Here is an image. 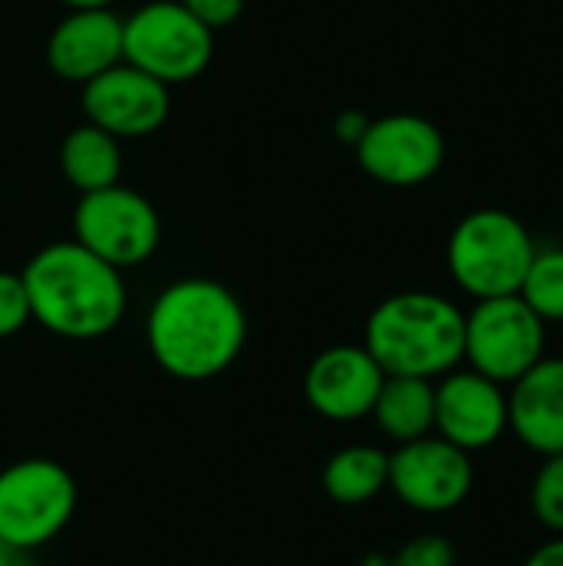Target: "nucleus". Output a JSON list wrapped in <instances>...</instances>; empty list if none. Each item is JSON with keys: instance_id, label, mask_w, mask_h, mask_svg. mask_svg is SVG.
<instances>
[{"instance_id": "ddd939ff", "label": "nucleus", "mask_w": 563, "mask_h": 566, "mask_svg": "<svg viewBox=\"0 0 563 566\" xmlns=\"http://www.w3.org/2000/svg\"><path fill=\"white\" fill-rule=\"evenodd\" d=\"M385 371L365 345H335L312 358L305 371V401L325 421H362L382 391Z\"/></svg>"}, {"instance_id": "4468645a", "label": "nucleus", "mask_w": 563, "mask_h": 566, "mask_svg": "<svg viewBox=\"0 0 563 566\" xmlns=\"http://www.w3.org/2000/svg\"><path fill=\"white\" fill-rule=\"evenodd\" d=\"M46 63L60 80L90 83L123 63V20L110 7L70 10L46 40Z\"/></svg>"}, {"instance_id": "6ab92c4d", "label": "nucleus", "mask_w": 563, "mask_h": 566, "mask_svg": "<svg viewBox=\"0 0 563 566\" xmlns=\"http://www.w3.org/2000/svg\"><path fill=\"white\" fill-rule=\"evenodd\" d=\"M531 312L551 325L563 322V249H538L518 292Z\"/></svg>"}, {"instance_id": "5701e85b", "label": "nucleus", "mask_w": 563, "mask_h": 566, "mask_svg": "<svg viewBox=\"0 0 563 566\" xmlns=\"http://www.w3.org/2000/svg\"><path fill=\"white\" fill-rule=\"evenodd\" d=\"M202 27H209L212 33L236 23L246 10V0H179Z\"/></svg>"}, {"instance_id": "a211bd4d", "label": "nucleus", "mask_w": 563, "mask_h": 566, "mask_svg": "<svg viewBox=\"0 0 563 566\" xmlns=\"http://www.w3.org/2000/svg\"><path fill=\"white\" fill-rule=\"evenodd\" d=\"M322 488L335 504L358 507L388 488V451L375 444H348L322 468Z\"/></svg>"}, {"instance_id": "6e6552de", "label": "nucleus", "mask_w": 563, "mask_h": 566, "mask_svg": "<svg viewBox=\"0 0 563 566\" xmlns=\"http://www.w3.org/2000/svg\"><path fill=\"white\" fill-rule=\"evenodd\" d=\"M163 239L159 212L146 196L126 186L83 192L73 209V242L110 262L113 269L143 265Z\"/></svg>"}, {"instance_id": "aec40b11", "label": "nucleus", "mask_w": 563, "mask_h": 566, "mask_svg": "<svg viewBox=\"0 0 563 566\" xmlns=\"http://www.w3.org/2000/svg\"><path fill=\"white\" fill-rule=\"evenodd\" d=\"M531 514L544 531L563 537V454L544 458L538 468L531 484Z\"/></svg>"}, {"instance_id": "1a4fd4ad", "label": "nucleus", "mask_w": 563, "mask_h": 566, "mask_svg": "<svg viewBox=\"0 0 563 566\" xmlns=\"http://www.w3.org/2000/svg\"><path fill=\"white\" fill-rule=\"evenodd\" d=\"M471 488V454L438 434L398 444L388 454V491L411 511L448 514L468 501Z\"/></svg>"}, {"instance_id": "20e7f679", "label": "nucleus", "mask_w": 563, "mask_h": 566, "mask_svg": "<svg viewBox=\"0 0 563 566\" xmlns=\"http://www.w3.org/2000/svg\"><path fill=\"white\" fill-rule=\"evenodd\" d=\"M528 226L508 209L468 212L448 239V269L475 302L518 295L534 259Z\"/></svg>"}, {"instance_id": "9b49d317", "label": "nucleus", "mask_w": 563, "mask_h": 566, "mask_svg": "<svg viewBox=\"0 0 563 566\" xmlns=\"http://www.w3.org/2000/svg\"><path fill=\"white\" fill-rule=\"evenodd\" d=\"M508 431V391L504 385L478 375L475 368H455L435 381V434L448 444L475 454L498 444Z\"/></svg>"}, {"instance_id": "f03ea898", "label": "nucleus", "mask_w": 563, "mask_h": 566, "mask_svg": "<svg viewBox=\"0 0 563 566\" xmlns=\"http://www.w3.org/2000/svg\"><path fill=\"white\" fill-rule=\"evenodd\" d=\"M20 279L30 298V318L60 338H103L126 315V285L119 269L73 239L40 249L23 265Z\"/></svg>"}, {"instance_id": "0eeeda50", "label": "nucleus", "mask_w": 563, "mask_h": 566, "mask_svg": "<svg viewBox=\"0 0 563 566\" xmlns=\"http://www.w3.org/2000/svg\"><path fill=\"white\" fill-rule=\"evenodd\" d=\"M548 325L521 295L481 298L465 315V361L478 375L514 385L544 358Z\"/></svg>"}, {"instance_id": "39448f33", "label": "nucleus", "mask_w": 563, "mask_h": 566, "mask_svg": "<svg viewBox=\"0 0 563 566\" xmlns=\"http://www.w3.org/2000/svg\"><path fill=\"white\" fill-rule=\"evenodd\" d=\"M76 511L73 474L50 458H27L0 471V541L40 551L66 531Z\"/></svg>"}, {"instance_id": "2eb2a0df", "label": "nucleus", "mask_w": 563, "mask_h": 566, "mask_svg": "<svg viewBox=\"0 0 563 566\" xmlns=\"http://www.w3.org/2000/svg\"><path fill=\"white\" fill-rule=\"evenodd\" d=\"M508 431L534 454H563V358L544 355L508 391Z\"/></svg>"}, {"instance_id": "4be33fe9", "label": "nucleus", "mask_w": 563, "mask_h": 566, "mask_svg": "<svg viewBox=\"0 0 563 566\" xmlns=\"http://www.w3.org/2000/svg\"><path fill=\"white\" fill-rule=\"evenodd\" d=\"M30 322V298L20 272H0V338L17 335Z\"/></svg>"}, {"instance_id": "7ed1b4c3", "label": "nucleus", "mask_w": 563, "mask_h": 566, "mask_svg": "<svg viewBox=\"0 0 563 566\" xmlns=\"http://www.w3.org/2000/svg\"><path fill=\"white\" fill-rule=\"evenodd\" d=\"M365 348L385 375L438 381L465 361V312L435 292H398L368 315Z\"/></svg>"}, {"instance_id": "412c9836", "label": "nucleus", "mask_w": 563, "mask_h": 566, "mask_svg": "<svg viewBox=\"0 0 563 566\" xmlns=\"http://www.w3.org/2000/svg\"><path fill=\"white\" fill-rule=\"evenodd\" d=\"M388 566H458V551L441 534H418L388 557Z\"/></svg>"}, {"instance_id": "423d86ee", "label": "nucleus", "mask_w": 563, "mask_h": 566, "mask_svg": "<svg viewBox=\"0 0 563 566\" xmlns=\"http://www.w3.org/2000/svg\"><path fill=\"white\" fill-rule=\"evenodd\" d=\"M212 30L179 0H153L123 20V63L173 86L206 73L212 60Z\"/></svg>"}, {"instance_id": "9d476101", "label": "nucleus", "mask_w": 563, "mask_h": 566, "mask_svg": "<svg viewBox=\"0 0 563 566\" xmlns=\"http://www.w3.org/2000/svg\"><path fill=\"white\" fill-rule=\"evenodd\" d=\"M358 166L385 186H421L445 163L441 129L415 113L372 119L355 146Z\"/></svg>"}, {"instance_id": "dca6fc26", "label": "nucleus", "mask_w": 563, "mask_h": 566, "mask_svg": "<svg viewBox=\"0 0 563 566\" xmlns=\"http://www.w3.org/2000/svg\"><path fill=\"white\" fill-rule=\"evenodd\" d=\"M368 418H375L378 431L395 444L435 434V381L385 375Z\"/></svg>"}, {"instance_id": "a878e982", "label": "nucleus", "mask_w": 563, "mask_h": 566, "mask_svg": "<svg viewBox=\"0 0 563 566\" xmlns=\"http://www.w3.org/2000/svg\"><path fill=\"white\" fill-rule=\"evenodd\" d=\"M0 566H33L30 564V554L27 551H17L10 544L0 541Z\"/></svg>"}, {"instance_id": "f8f14e48", "label": "nucleus", "mask_w": 563, "mask_h": 566, "mask_svg": "<svg viewBox=\"0 0 563 566\" xmlns=\"http://www.w3.org/2000/svg\"><path fill=\"white\" fill-rule=\"evenodd\" d=\"M86 123L106 129L116 139H139L156 133L169 116V86L149 73L116 63L106 73L83 83Z\"/></svg>"}, {"instance_id": "b1692460", "label": "nucleus", "mask_w": 563, "mask_h": 566, "mask_svg": "<svg viewBox=\"0 0 563 566\" xmlns=\"http://www.w3.org/2000/svg\"><path fill=\"white\" fill-rule=\"evenodd\" d=\"M368 123H372V119H368L365 113L348 109V113H342V116L335 119V136H338L342 143H348V146H358V139L365 136Z\"/></svg>"}, {"instance_id": "f257e3e1", "label": "nucleus", "mask_w": 563, "mask_h": 566, "mask_svg": "<svg viewBox=\"0 0 563 566\" xmlns=\"http://www.w3.org/2000/svg\"><path fill=\"white\" fill-rule=\"evenodd\" d=\"M249 338L242 302L212 279L166 285L146 315L153 361L179 381H209L236 365Z\"/></svg>"}, {"instance_id": "cd10ccee", "label": "nucleus", "mask_w": 563, "mask_h": 566, "mask_svg": "<svg viewBox=\"0 0 563 566\" xmlns=\"http://www.w3.org/2000/svg\"><path fill=\"white\" fill-rule=\"evenodd\" d=\"M475 566H488V564H475Z\"/></svg>"}, {"instance_id": "393cba45", "label": "nucleus", "mask_w": 563, "mask_h": 566, "mask_svg": "<svg viewBox=\"0 0 563 566\" xmlns=\"http://www.w3.org/2000/svg\"><path fill=\"white\" fill-rule=\"evenodd\" d=\"M524 566H563V537H554L548 544H541Z\"/></svg>"}, {"instance_id": "bb28decb", "label": "nucleus", "mask_w": 563, "mask_h": 566, "mask_svg": "<svg viewBox=\"0 0 563 566\" xmlns=\"http://www.w3.org/2000/svg\"><path fill=\"white\" fill-rule=\"evenodd\" d=\"M60 3H66L70 10H96V7H110L113 0H60Z\"/></svg>"}, {"instance_id": "f3484780", "label": "nucleus", "mask_w": 563, "mask_h": 566, "mask_svg": "<svg viewBox=\"0 0 563 566\" xmlns=\"http://www.w3.org/2000/svg\"><path fill=\"white\" fill-rule=\"evenodd\" d=\"M60 169L80 196L116 186L123 172L119 139L93 123L73 126L60 143Z\"/></svg>"}]
</instances>
